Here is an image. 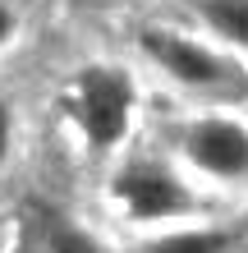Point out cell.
I'll use <instances>...</instances> for the list:
<instances>
[{
	"mask_svg": "<svg viewBox=\"0 0 248 253\" xmlns=\"http://www.w3.org/2000/svg\"><path fill=\"white\" fill-rule=\"evenodd\" d=\"M129 111H134V83L124 69L92 65L78 74L74 83V115L87 133L92 147H115L129 129Z\"/></svg>",
	"mask_w": 248,
	"mask_h": 253,
	"instance_id": "6da1fadb",
	"label": "cell"
},
{
	"mask_svg": "<svg viewBox=\"0 0 248 253\" xmlns=\"http://www.w3.org/2000/svg\"><path fill=\"white\" fill-rule=\"evenodd\" d=\"M124 212L134 221H161V216H184L193 212V193L184 189V180L161 161H129L115 180Z\"/></svg>",
	"mask_w": 248,
	"mask_h": 253,
	"instance_id": "7a4b0ae2",
	"label": "cell"
},
{
	"mask_svg": "<svg viewBox=\"0 0 248 253\" xmlns=\"http://www.w3.org/2000/svg\"><path fill=\"white\" fill-rule=\"evenodd\" d=\"M142 51L184 87H235V69L221 55H212L207 46H198V42H188L179 33L142 28Z\"/></svg>",
	"mask_w": 248,
	"mask_h": 253,
	"instance_id": "3957f363",
	"label": "cell"
},
{
	"mask_svg": "<svg viewBox=\"0 0 248 253\" xmlns=\"http://www.w3.org/2000/svg\"><path fill=\"white\" fill-rule=\"evenodd\" d=\"M184 152L216 180H248V129L221 115H202L184 129Z\"/></svg>",
	"mask_w": 248,
	"mask_h": 253,
	"instance_id": "277c9868",
	"label": "cell"
},
{
	"mask_svg": "<svg viewBox=\"0 0 248 253\" xmlns=\"http://www.w3.org/2000/svg\"><path fill=\"white\" fill-rule=\"evenodd\" d=\"M28 244H33V253H101V244L92 235L78 230L69 216L51 212V207L28 212Z\"/></svg>",
	"mask_w": 248,
	"mask_h": 253,
	"instance_id": "5b68a950",
	"label": "cell"
},
{
	"mask_svg": "<svg viewBox=\"0 0 248 253\" xmlns=\"http://www.w3.org/2000/svg\"><path fill=\"white\" fill-rule=\"evenodd\" d=\"M244 244L239 230H175L152 240L142 253H235Z\"/></svg>",
	"mask_w": 248,
	"mask_h": 253,
	"instance_id": "8992f818",
	"label": "cell"
},
{
	"mask_svg": "<svg viewBox=\"0 0 248 253\" xmlns=\"http://www.w3.org/2000/svg\"><path fill=\"white\" fill-rule=\"evenodd\" d=\"M198 14L230 42V46L248 51V0H198Z\"/></svg>",
	"mask_w": 248,
	"mask_h": 253,
	"instance_id": "52a82bcc",
	"label": "cell"
},
{
	"mask_svg": "<svg viewBox=\"0 0 248 253\" xmlns=\"http://www.w3.org/2000/svg\"><path fill=\"white\" fill-rule=\"evenodd\" d=\"M5 147H9V111L0 106V161H5Z\"/></svg>",
	"mask_w": 248,
	"mask_h": 253,
	"instance_id": "ba28073f",
	"label": "cell"
},
{
	"mask_svg": "<svg viewBox=\"0 0 248 253\" xmlns=\"http://www.w3.org/2000/svg\"><path fill=\"white\" fill-rule=\"evenodd\" d=\"M9 28H14V14H9L5 5H0V42H5V37H9Z\"/></svg>",
	"mask_w": 248,
	"mask_h": 253,
	"instance_id": "9c48e42d",
	"label": "cell"
},
{
	"mask_svg": "<svg viewBox=\"0 0 248 253\" xmlns=\"http://www.w3.org/2000/svg\"><path fill=\"white\" fill-rule=\"evenodd\" d=\"M78 5H110V0H78Z\"/></svg>",
	"mask_w": 248,
	"mask_h": 253,
	"instance_id": "30bf717a",
	"label": "cell"
}]
</instances>
